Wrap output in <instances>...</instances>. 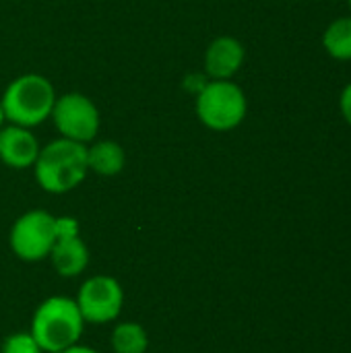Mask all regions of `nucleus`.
<instances>
[{"instance_id":"f257e3e1","label":"nucleus","mask_w":351,"mask_h":353,"mask_svg":"<svg viewBox=\"0 0 351 353\" xmlns=\"http://www.w3.org/2000/svg\"><path fill=\"white\" fill-rule=\"evenodd\" d=\"M35 182L50 194H64L85 182L87 168V145L68 139H56L39 149L33 163Z\"/></svg>"},{"instance_id":"f03ea898","label":"nucleus","mask_w":351,"mask_h":353,"mask_svg":"<svg viewBox=\"0 0 351 353\" xmlns=\"http://www.w3.org/2000/svg\"><path fill=\"white\" fill-rule=\"evenodd\" d=\"M85 329V321L72 298L52 296L43 300L31 319V337L41 352L60 353L79 343Z\"/></svg>"},{"instance_id":"7ed1b4c3","label":"nucleus","mask_w":351,"mask_h":353,"mask_svg":"<svg viewBox=\"0 0 351 353\" xmlns=\"http://www.w3.org/2000/svg\"><path fill=\"white\" fill-rule=\"evenodd\" d=\"M56 97V89L48 77L27 72L6 85L0 103L8 124L35 128L50 118Z\"/></svg>"},{"instance_id":"20e7f679","label":"nucleus","mask_w":351,"mask_h":353,"mask_svg":"<svg viewBox=\"0 0 351 353\" xmlns=\"http://www.w3.org/2000/svg\"><path fill=\"white\" fill-rule=\"evenodd\" d=\"M199 122L213 132H230L238 128L248 114L244 89L232 81H207L194 99Z\"/></svg>"},{"instance_id":"39448f33","label":"nucleus","mask_w":351,"mask_h":353,"mask_svg":"<svg viewBox=\"0 0 351 353\" xmlns=\"http://www.w3.org/2000/svg\"><path fill=\"white\" fill-rule=\"evenodd\" d=\"M50 118L62 139L83 145L95 141L101 126V116L95 101L79 91L58 95Z\"/></svg>"},{"instance_id":"423d86ee","label":"nucleus","mask_w":351,"mask_h":353,"mask_svg":"<svg viewBox=\"0 0 351 353\" xmlns=\"http://www.w3.org/2000/svg\"><path fill=\"white\" fill-rule=\"evenodd\" d=\"M54 215L43 209L23 213L10 228V250L25 263H39L50 256L56 242Z\"/></svg>"},{"instance_id":"0eeeda50","label":"nucleus","mask_w":351,"mask_h":353,"mask_svg":"<svg viewBox=\"0 0 351 353\" xmlns=\"http://www.w3.org/2000/svg\"><path fill=\"white\" fill-rule=\"evenodd\" d=\"M74 302L85 325H108L122 312L124 290L118 279L110 275H95L81 285Z\"/></svg>"},{"instance_id":"6e6552de","label":"nucleus","mask_w":351,"mask_h":353,"mask_svg":"<svg viewBox=\"0 0 351 353\" xmlns=\"http://www.w3.org/2000/svg\"><path fill=\"white\" fill-rule=\"evenodd\" d=\"M246 60V50L234 35L215 37L205 50V72L211 81H232Z\"/></svg>"},{"instance_id":"1a4fd4ad","label":"nucleus","mask_w":351,"mask_h":353,"mask_svg":"<svg viewBox=\"0 0 351 353\" xmlns=\"http://www.w3.org/2000/svg\"><path fill=\"white\" fill-rule=\"evenodd\" d=\"M39 141L31 128L6 124L0 128V161L12 170L33 168L39 155Z\"/></svg>"},{"instance_id":"9d476101","label":"nucleus","mask_w":351,"mask_h":353,"mask_svg":"<svg viewBox=\"0 0 351 353\" xmlns=\"http://www.w3.org/2000/svg\"><path fill=\"white\" fill-rule=\"evenodd\" d=\"M60 277H77L89 265V248L81 236L58 238L48 256Z\"/></svg>"},{"instance_id":"9b49d317","label":"nucleus","mask_w":351,"mask_h":353,"mask_svg":"<svg viewBox=\"0 0 351 353\" xmlns=\"http://www.w3.org/2000/svg\"><path fill=\"white\" fill-rule=\"evenodd\" d=\"M126 165V153L120 143L103 139L87 145V168L97 176H118Z\"/></svg>"},{"instance_id":"f8f14e48","label":"nucleus","mask_w":351,"mask_h":353,"mask_svg":"<svg viewBox=\"0 0 351 353\" xmlns=\"http://www.w3.org/2000/svg\"><path fill=\"white\" fill-rule=\"evenodd\" d=\"M323 48L325 52L339 62L351 60V14L337 17L331 21L323 33Z\"/></svg>"},{"instance_id":"ddd939ff","label":"nucleus","mask_w":351,"mask_h":353,"mask_svg":"<svg viewBox=\"0 0 351 353\" xmlns=\"http://www.w3.org/2000/svg\"><path fill=\"white\" fill-rule=\"evenodd\" d=\"M112 350L114 353H147L149 335L139 323H120L112 331Z\"/></svg>"},{"instance_id":"4468645a","label":"nucleus","mask_w":351,"mask_h":353,"mask_svg":"<svg viewBox=\"0 0 351 353\" xmlns=\"http://www.w3.org/2000/svg\"><path fill=\"white\" fill-rule=\"evenodd\" d=\"M0 353H43L31 333H12L4 339Z\"/></svg>"},{"instance_id":"2eb2a0df","label":"nucleus","mask_w":351,"mask_h":353,"mask_svg":"<svg viewBox=\"0 0 351 353\" xmlns=\"http://www.w3.org/2000/svg\"><path fill=\"white\" fill-rule=\"evenodd\" d=\"M54 230H56V240L58 238H72L81 236L79 234V221L74 217H56L54 219Z\"/></svg>"},{"instance_id":"dca6fc26","label":"nucleus","mask_w":351,"mask_h":353,"mask_svg":"<svg viewBox=\"0 0 351 353\" xmlns=\"http://www.w3.org/2000/svg\"><path fill=\"white\" fill-rule=\"evenodd\" d=\"M339 110H341L343 120L351 126V83H348V85L341 89V95H339Z\"/></svg>"},{"instance_id":"f3484780","label":"nucleus","mask_w":351,"mask_h":353,"mask_svg":"<svg viewBox=\"0 0 351 353\" xmlns=\"http://www.w3.org/2000/svg\"><path fill=\"white\" fill-rule=\"evenodd\" d=\"M60 353H97L93 347H87V345H72V347H68V350H64V352Z\"/></svg>"},{"instance_id":"a211bd4d","label":"nucleus","mask_w":351,"mask_h":353,"mask_svg":"<svg viewBox=\"0 0 351 353\" xmlns=\"http://www.w3.org/2000/svg\"><path fill=\"white\" fill-rule=\"evenodd\" d=\"M4 122H6V116H4V110H2V103H0V128L4 126Z\"/></svg>"},{"instance_id":"6ab92c4d","label":"nucleus","mask_w":351,"mask_h":353,"mask_svg":"<svg viewBox=\"0 0 351 353\" xmlns=\"http://www.w3.org/2000/svg\"><path fill=\"white\" fill-rule=\"evenodd\" d=\"M348 4H350V10H351V0H348Z\"/></svg>"}]
</instances>
